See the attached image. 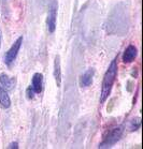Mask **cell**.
<instances>
[{"mask_svg": "<svg viewBox=\"0 0 143 149\" xmlns=\"http://www.w3.org/2000/svg\"><path fill=\"white\" fill-rule=\"evenodd\" d=\"M116 74H117V65H116V60H113L110 65L109 69L107 70L104 77H103V81H102V89H101V99L100 101L104 102L106 99L108 98L112 85L115 81Z\"/></svg>", "mask_w": 143, "mask_h": 149, "instance_id": "6da1fadb", "label": "cell"}, {"mask_svg": "<svg viewBox=\"0 0 143 149\" xmlns=\"http://www.w3.org/2000/svg\"><path fill=\"white\" fill-rule=\"evenodd\" d=\"M56 16H57V2L56 0H53L50 4L48 13V19H46V25L50 32H54L56 28Z\"/></svg>", "mask_w": 143, "mask_h": 149, "instance_id": "7a4b0ae2", "label": "cell"}, {"mask_svg": "<svg viewBox=\"0 0 143 149\" xmlns=\"http://www.w3.org/2000/svg\"><path fill=\"white\" fill-rule=\"evenodd\" d=\"M22 42H23V37H20L17 39L14 44L11 46V48L7 52V54L4 56V62L7 63L8 65H10L16 58L17 54H18V51L20 48V45H22Z\"/></svg>", "mask_w": 143, "mask_h": 149, "instance_id": "3957f363", "label": "cell"}, {"mask_svg": "<svg viewBox=\"0 0 143 149\" xmlns=\"http://www.w3.org/2000/svg\"><path fill=\"white\" fill-rule=\"evenodd\" d=\"M122 133H123L122 127L114 128L111 132H109L108 136H107L106 139H104V141L102 142V144L100 145V147H101V148H104V147H110L111 145L115 144V143L119 139V137L122 136Z\"/></svg>", "mask_w": 143, "mask_h": 149, "instance_id": "277c9868", "label": "cell"}, {"mask_svg": "<svg viewBox=\"0 0 143 149\" xmlns=\"http://www.w3.org/2000/svg\"><path fill=\"white\" fill-rule=\"evenodd\" d=\"M54 77L57 87H60L61 84V70H60V57L56 56L54 61Z\"/></svg>", "mask_w": 143, "mask_h": 149, "instance_id": "5b68a950", "label": "cell"}, {"mask_svg": "<svg viewBox=\"0 0 143 149\" xmlns=\"http://www.w3.org/2000/svg\"><path fill=\"white\" fill-rule=\"evenodd\" d=\"M137 56V48L133 45H129L126 48V51L123 55V61L124 62H131Z\"/></svg>", "mask_w": 143, "mask_h": 149, "instance_id": "8992f818", "label": "cell"}, {"mask_svg": "<svg viewBox=\"0 0 143 149\" xmlns=\"http://www.w3.org/2000/svg\"><path fill=\"white\" fill-rule=\"evenodd\" d=\"M31 88L36 93H40L42 91V75L40 73H36L32 77Z\"/></svg>", "mask_w": 143, "mask_h": 149, "instance_id": "52a82bcc", "label": "cell"}, {"mask_svg": "<svg viewBox=\"0 0 143 149\" xmlns=\"http://www.w3.org/2000/svg\"><path fill=\"white\" fill-rule=\"evenodd\" d=\"M93 75H94V70L93 69H89L84 73V74L81 76V79H80V84H81L82 87H87L92 84L93 81Z\"/></svg>", "mask_w": 143, "mask_h": 149, "instance_id": "ba28073f", "label": "cell"}, {"mask_svg": "<svg viewBox=\"0 0 143 149\" xmlns=\"http://www.w3.org/2000/svg\"><path fill=\"white\" fill-rule=\"evenodd\" d=\"M0 104H1V106L4 107V109L10 107V105H11L10 98H9V95H8V93H7V90L2 88V86H0Z\"/></svg>", "mask_w": 143, "mask_h": 149, "instance_id": "9c48e42d", "label": "cell"}, {"mask_svg": "<svg viewBox=\"0 0 143 149\" xmlns=\"http://www.w3.org/2000/svg\"><path fill=\"white\" fill-rule=\"evenodd\" d=\"M13 83L14 81L12 78H10L8 75L1 74L0 75V84L4 87L6 90H12L13 89Z\"/></svg>", "mask_w": 143, "mask_h": 149, "instance_id": "30bf717a", "label": "cell"}, {"mask_svg": "<svg viewBox=\"0 0 143 149\" xmlns=\"http://www.w3.org/2000/svg\"><path fill=\"white\" fill-rule=\"evenodd\" d=\"M0 38H1V36H0Z\"/></svg>", "mask_w": 143, "mask_h": 149, "instance_id": "8fae6325", "label": "cell"}]
</instances>
